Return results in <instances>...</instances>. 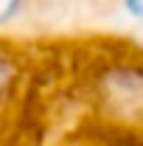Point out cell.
<instances>
[{
    "label": "cell",
    "instance_id": "1",
    "mask_svg": "<svg viewBox=\"0 0 143 146\" xmlns=\"http://www.w3.org/2000/svg\"><path fill=\"white\" fill-rule=\"evenodd\" d=\"M126 9H129L135 17L143 20V0H126Z\"/></svg>",
    "mask_w": 143,
    "mask_h": 146
},
{
    "label": "cell",
    "instance_id": "2",
    "mask_svg": "<svg viewBox=\"0 0 143 146\" xmlns=\"http://www.w3.org/2000/svg\"><path fill=\"white\" fill-rule=\"evenodd\" d=\"M9 73H11V68H9V62H6V59L0 56V84H3V82L9 79Z\"/></svg>",
    "mask_w": 143,
    "mask_h": 146
}]
</instances>
